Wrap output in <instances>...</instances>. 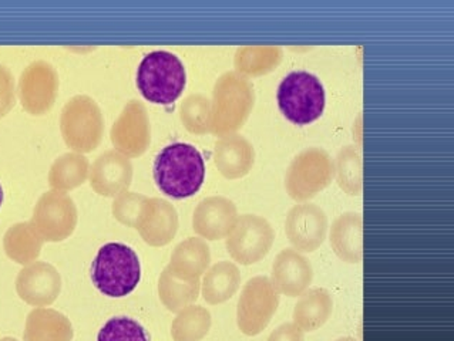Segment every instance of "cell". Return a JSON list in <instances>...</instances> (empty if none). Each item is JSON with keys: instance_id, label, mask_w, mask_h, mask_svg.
Returning a JSON list of instances; mask_svg holds the SVG:
<instances>
[{"instance_id": "6da1fadb", "label": "cell", "mask_w": 454, "mask_h": 341, "mask_svg": "<svg viewBox=\"0 0 454 341\" xmlns=\"http://www.w3.org/2000/svg\"><path fill=\"white\" fill-rule=\"evenodd\" d=\"M153 174L162 194L184 199L201 190L206 180V161L194 145L174 143L155 157Z\"/></svg>"}, {"instance_id": "7a4b0ae2", "label": "cell", "mask_w": 454, "mask_h": 341, "mask_svg": "<svg viewBox=\"0 0 454 341\" xmlns=\"http://www.w3.org/2000/svg\"><path fill=\"white\" fill-rule=\"evenodd\" d=\"M209 133L218 136L237 134L246 124L255 105V91L248 77L239 72L223 73L216 80L211 98Z\"/></svg>"}, {"instance_id": "3957f363", "label": "cell", "mask_w": 454, "mask_h": 341, "mask_svg": "<svg viewBox=\"0 0 454 341\" xmlns=\"http://www.w3.org/2000/svg\"><path fill=\"white\" fill-rule=\"evenodd\" d=\"M141 263L129 244L110 242L98 249L91 263V281L108 298H124L137 288Z\"/></svg>"}, {"instance_id": "277c9868", "label": "cell", "mask_w": 454, "mask_h": 341, "mask_svg": "<svg viewBox=\"0 0 454 341\" xmlns=\"http://www.w3.org/2000/svg\"><path fill=\"white\" fill-rule=\"evenodd\" d=\"M187 72L178 56L167 50L145 54L137 70V87L145 100L168 105L180 97Z\"/></svg>"}, {"instance_id": "5b68a950", "label": "cell", "mask_w": 454, "mask_h": 341, "mask_svg": "<svg viewBox=\"0 0 454 341\" xmlns=\"http://www.w3.org/2000/svg\"><path fill=\"white\" fill-rule=\"evenodd\" d=\"M60 129L66 145L73 151H94L105 136V117L100 105L84 94L74 96L63 107Z\"/></svg>"}, {"instance_id": "8992f818", "label": "cell", "mask_w": 454, "mask_h": 341, "mask_svg": "<svg viewBox=\"0 0 454 341\" xmlns=\"http://www.w3.org/2000/svg\"><path fill=\"white\" fill-rule=\"evenodd\" d=\"M278 105L282 114L298 126L321 117L326 105L324 84L312 73L293 72L278 87Z\"/></svg>"}, {"instance_id": "52a82bcc", "label": "cell", "mask_w": 454, "mask_h": 341, "mask_svg": "<svg viewBox=\"0 0 454 341\" xmlns=\"http://www.w3.org/2000/svg\"><path fill=\"white\" fill-rule=\"evenodd\" d=\"M333 180V159L322 148H308L289 164L286 188L296 202L317 197Z\"/></svg>"}, {"instance_id": "ba28073f", "label": "cell", "mask_w": 454, "mask_h": 341, "mask_svg": "<svg viewBox=\"0 0 454 341\" xmlns=\"http://www.w3.org/2000/svg\"><path fill=\"white\" fill-rule=\"evenodd\" d=\"M279 307V291L267 276L253 277L242 289L237 307V323L247 336H258L267 329Z\"/></svg>"}, {"instance_id": "9c48e42d", "label": "cell", "mask_w": 454, "mask_h": 341, "mask_svg": "<svg viewBox=\"0 0 454 341\" xmlns=\"http://www.w3.org/2000/svg\"><path fill=\"white\" fill-rule=\"evenodd\" d=\"M79 213L72 197L62 190H49L33 209V228L44 242H62L76 229Z\"/></svg>"}, {"instance_id": "30bf717a", "label": "cell", "mask_w": 454, "mask_h": 341, "mask_svg": "<svg viewBox=\"0 0 454 341\" xmlns=\"http://www.w3.org/2000/svg\"><path fill=\"white\" fill-rule=\"evenodd\" d=\"M275 242L274 228L260 215L239 216L227 236V251L239 265H255L270 253Z\"/></svg>"}, {"instance_id": "8fae6325", "label": "cell", "mask_w": 454, "mask_h": 341, "mask_svg": "<svg viewBox=\"0 0 454 341\" xmlns=\"http://www.w3.org/2000/svg\"><path fill=\"white\" fill-rule=\"evenodd\" d=\"M59 86V73L51 63L46 60L33 61L19 77L20 105L29 114H46L56 103Z\"/></svg>"}, {"instance_id": "7c38bea8", "label": "cell", "mask_w": 454, "mask_h": 341, "mask_svg": "<svg viewBox=\"0 0 454 341\" xmlns=\"http://www.w3.org/2000/svg\"><path fill=\"white\" fill-rule=\"evenodd\" d=\"M110 136L120 154L129 159L145 154L152 143V124L145 105L138 100L129 101L113 124Z\"/></svg>"}, {"instance_id": "4fadbf2b", "label": "cell", "mask_w": 454, "mask_h": 341, "mask_svg": "<svg viewBox=\"0 0 454 341\" xmlns=\"http://www.w3.org/2000/svg\"><path fill=\"white\" fill-rule=\"evenodd\" d=\"M19 298L35 307L53 305L62 291V276L53 265L33 262L25 266L16 277Z\"/></svg>"}, {"instance_id": "5bb4252c", "label": "cell", "mask_w": 454, "mask_h": 341, "mask_svg": "<svg viewBox=\"0 0 454 341\" xmlns=\"http://www.w3.org/2000/svg\"><path fill=\"white\" fill-rule=\"evenodd\" d=\"M286 230L295 251L309 253L317 251L326 239L328 216L317 205H296L286 215Z\"/></svg>"}, {"instance_id": "9a60e30c", "label": "cell", "mask_w": 454, "mask_h": 341, "mask_svg": "<svg viewBox=\"0 0 454 341\" xmlns=\"http://www.w3.org/2000/svg\"><path fill=\"white\" fill-rule=\"evenodd\" d=\"M89 180L96 194L107 198L119 197L129 190L133 181L131 159L116 150H108L94 159Z\"/></svg>"}, {"instance_id": "2e32d148", "label": "cell", "mask_w": 454, "mask_h": 341, "mask_svg": "<svg viewBox=\"0 0 454 341\" xmlns=\"http://www.w3.org/2000/svg\"><path fill=\"white\" fill-rule=\"evenodd\" d=\"M239 220V211L231 199L208 197L202 199L192 215V229L201 239L220 241L227 237Z\"/></svg>"}, {"instance_id": "e0dca14e", "label": "cell", "mask_w": 454, "mask_h": 341, "mask_svg": "<svg viewBox=\"0 0 454 341\" xmlns=\"http://www.w3.org/2000/svg\"><path fill=\"white\" fill-rule=\"evenodd\" d=\"M180 220L177 209L161 198H147L136 229L145 244L154 248L166 246L178 232Z\"/></svg>"}, {"instance_id": "ac0fdd59", "label": "cell", "mask_w": 454, "mask_h": 341, "mask_svg": "<svg viewBox=\"0 0 454 341\" xmlns=\"http://www.w3.org/2000/svg\"><path fill=\"white\" fill-rule=\"evenodd\" d=\"M314 281V267L309 259L295 249H284L272 265V283L279 295L296 298L308 291Z\"/></svg>"}, {"instance_id": "d6986e66", "label": "cell", "mask_w": 454, "mask_h": 341, "mask_svg": "<svg viewBox=\"0 0 454 341\" xmlns=\"http://www.w3.org/2000/svg\"><path fill=\"white\" fill-rule=\"evenodd\" d=\"M214 161L221 175L227 180H239L253 169L255 150L246 136L239 134L221 136L215 143Z\"/></svg>"}, {"instance_id": "ffe728a7", "label": "cell", "mask_w": 454, "mask_h": 341, "mask_svg": "<svg viewBox=\"0 0 454 341\" xmlns=\"http://www.w3.org/2000/svg\"><path fill=\"white\" fill-rule=\"evenodd\" d=\"M331 246L343 262H362L364 220L361 213H347L336 218L331 228Z\"/></svg>"}, {"instance_id": "44dd1931", "label": "cell", "mask_w": 454, "mask_h": 341, "mask_svg": "<svg viewBox=\"0 0 454 341\" xmlns=\"http://www.w3.org/2000/svg\"><path fill=\"white\" fill-rule=\"evenodd\" d=\"M211 251L201 237H188L176 246L167 267L184 281L200 279L208 270Z\"/></svg>"}, {"instance_id": "7402d4cb", "label": "cell", "mask_w": 454, "mask_h": 341, "mask_svg": "<svg viewBox=\"0 0 454 341\" xmlns=\"http://www.w3.org/2000/svg\"><path fill=\"white\" fill-rule=\"evenodd\" d=\"M72 322L58 310L37 307L26 319L25 341H72Z\"/></svg>"}, {"instance_id": "603a6c76", "label": "cell", "mask_w": 454, "mask_h": 341, "mask_svg": "<svg viewBox=\"0 0 454 341\" xmlns=\"http://www.w3.org/2000/svg\"><path fill=\"white\" fill-rule=\"evenodd\" d=\"M333 312V298L326 289L315 288L305 291L294 309V324L303 333L321 329Z\"/></svg>"}, {"instance_id": "cb8c5ba5", "label": "cell", "mask_w": 454, "mask_h": 341, "mask_svg": "<svg viewBox=\"0 0 454 341\" xmlns=\"http://www.w3.org/2000/svg\"><path fill=\"white\" fill-rule=\"evenodd\" d=\"M241 273L237 265L221 260L211 266L202 279V298L208 305H221L227 302L239 291Z\"/></svg>"}, {"instance_id": "d4e9b609", "label": "cell", "mask_w": 454, "mask_h": 341, "mask_svg": "<svg viewBox=\"0 0 454 341\" xmlns=\"http://www.w3.org/2000/svg\"><path fill=\"white\" fill-rule=\"evenodd\" d=\"M44 241L33 228L32 222H19L6 230L4 236V253L19 265L36 262Z\"/></svg>"}, {"instance_id": "484cf974", "label": "cell", "mask_w": 454, "mask_h": 341, "mask_svg": "<svg viewBox=\"0 0 454 341\" xmlns=\"http://www.w3.org/2000/svg\"><path fill=\"white\" fill-rule=\"evenodd\" d=\"M89 174H90V162L84 154L66 152L54 159L47 180L51 190L67 192V190H76L82 183L86 182Z\"/></svg>"}, {"instance_id": "4316f807", "label": "cell", "mask_w": 454, "mask_h": 341, "mask_svg": "<svg viewBox=\"0 0 454 341\" xmlns=\"http://www.w3.org/2000/svg\"><path fill=\"white\" fill-rule=\"evenodd\" d=\"M201 283L200 279L184 281L176 276L168 267L162 270L159 279V296L169 312L178 313L199 298Z\"/></svg>"}, {"instance_id": "83f0119b", "label": "cell", "mask_w": 454, "mask_h": 341, "mask_svg": "<svg viewBox=\"0 0 454 341\" xmlns=\"http://www.w3.org/2000/svg\"><path fill=\"white\" fill-rule=\"evenodd\" d=\"M281 60V47L242 46L235 51V72L246 77L262 76L275 70Z\"/></svg>"}, {"instance_id": "f1b7e54d", "label": "cell", "mask_w": 454, "mask_h": 341, "mask_svg": "<svg viewBox=\"0 0 454 341\" xmlns=\"http://www.w3.org/2000/svg\"><path fill=\"white\" fill-rule=\"evenodd\" d=\"M211 313L202 306H187L171 324L174 341H201L211 330Z\"/></svg>"}, {"instance_id": "f546056e", "label": "cell", "mask_w": 454, "mask_h": 341, "mask_svg": "<svg viewBox=\"0 0 454 341\" xmlns=\"http://www.w3.org/2000/svg\"><path fill=\"white\" fill-rule=\"evenodd\" d=\"M333 176L339 187L348 195L357 197L364 188L361 154L355 147H343L333 161Z\"/></svg>"}, {"instance_id": "4dcf8cb0", "label": "cell", "mask_w": 454, "mask_h": 341, "mask_svg": "<svg viewBox=\"0 0 454 341\" xmlns=\"http://www.w3.org/2000/svg\"><path fill=\"white\" fill-rule=\"evenodd\" d=\"M181 121L192 134L209 133L211 101L204 94H190L180 107Z\"/></svg>"}, {"instance_id": "1f68e13d", "label": "cell", "mask_w": 454, "mask_h": 341, "mask_svg": "<svg viewBox=\"0 0 454 341\" xmlns=\"http://www.w3.org/2000/svg\"><path fill=\"white\" fill-rule=\"evenodd\" d=\"M98 341H150V338L137 320L120 316L113 317L101 327Z\"/></svg>"}, {"instance_id": "d6a6232c", "label": "cell", "mask_w": 454, "mask_h": 341, "mask_svg": "<svg viewBox=\"0 0 454 341\" xmlns=\"http://www.w3.org/2000/svg\"><path fill=\"white\" fill-rule=\"evenodd\" d=\"M145 201H147V197L145 195L126 190L123 194L114 198L112 206L113 215L126 227L136 228L143 208H145Z\"/></svg>"}, {"instance_id": "836d02e7", "label": "cell", "mask_w": 454, "mask_h": 341, "mask_svg": "<svg viewBox=\"0 0 454 341\" xmlns=\"http://www.w3.org/2000/svg\"><path fill=\"white\" fill-rule=\"evenodd\" d=\"M16 103V84L13 73L6 66L0 65V119L11 112Z\"/></svg>"}, {"instance_id": "e575fe53", "label": "cell", "mask_w": 454, "mask_h": 341, "mask_svg": "<svg viewBox=\"0 0 454 341\" xmlns=\"http://www.w3.org/2000/svg\"><path fill=\"white\" fill-rule=\"evenodd\" d=\"M305 336L300 327L294 323L281 324L270 333L268 341H303Z\"/></svg>"}, {"instance_id": "d590c367", "label": "cell", "mask_w": 454, "mask_h": 341, "mask_svg": "<svg viewBox=\"0 0 454 341\" xmlns=\"http://www.w3.org/2000/svg\"><path fill=\"white\" fill-rule=\"evenodd\" d=\"M4 188H2V183H0V206H2V204H4Z\"/></svg>"}, {"instance_id": "8d00e7d4", "label": "cell", "mask_w": 454, "mask_h": 341, "mask_svg": "<svg viewBox=\"0 0 454 341\" xmlns=\"http://www.w3.org/2000/svg\"><path fill=\"white\" fill-rule=\"evenodd\" d=\"M336 341H356L355 340V338H352V337H342V338H338V340Z\"/></svg>"}, {"instance_id": "74e56055", "label": "cell", "mask_w": 454, "mask_h": 341, "mask_svg": "<svg viewBox=\"0 0 454 341\" xmlns=\"http://www.w3.org/2000/svg\"><path fill=\"white\" fill-rule=\"evenodd\" d=\"M0 341H19L18 338H15V337H4V338H2V340Z\"/></svg>"}]
</instances>
